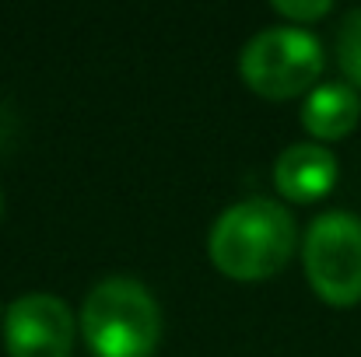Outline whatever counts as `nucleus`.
<instances>
[{
  "label": "nucleus",
  "instance_id": "f257e3e1",
  "mask_svg": "<svg viewBox=\"0 0 361 357\" xmlns=\"http://www.w3.org/2000/svg\"><path fill=\"white\" fill-rule=\"evenodd\" d=\"M207 249L232 280H267L295 252V218L277 200L245 196L214 221Z\"/></svg>",
  "mask_w": 361,
  "mask_h": 357
},
{
  "label": "nucleus",
  "instance_id": "f03ea898",
  "mask_svg": "<svg viewBox=\"0 0 361 357\" xmlns=\"http://www.w3.org/2000/svg\"><path fill=\"white\" fill-rule=\"evenodd\" d=\"M81 333L95 357H151L161 337L158 301L133 277H106L85 294Z\"/></svg>",
  "mask_w": 361,
  "mask_h": 357
},
{
  "label": "nucleus",
  "instance_id": "7ed1b4c3",
  "mask_svg": "<svg viewBox=\"0 0 361 357\" xmlns=\"http://www.w3.org/2000/svg\"><path fill=\"white\" fill-rule=\"evenodd\" d=\"M242 81L267 99H291L323 74V46L302 25H270L256 32L239 53Z\"/></svg>",
  "mask_w": 361,
  "mask_h": 357
},
{
  "label": "nucleus",
  "instance_id": "20e7f679",
  "mask_svg": "<svg viewBox=\"0 0 361 357\" xmlns=\"http://www.w3.org/2000/svg\"><path fill=\"white\" fill-rule=\"evenodd\" d=\"M312 291L337 308L361 301V218L348 211L319 214L302 242Z\"/></svg>",
  "mask_w": 361,
  "mask_h": 357
},
{
  "label": "nucleus",
  "instance_id": "39448f33",
  "mask_svg": "<svg viewBox=\"0 0 361 357\" xmlns=\"http://www.w3.org/2000/svg\"><path fill=\"white\" fill-rule=\"evenodd\" d=\"M7 357H71L74 319L63 298L21 294L4 315Z\"/></svg>",
  "mask_w": 361,
  "mask_h": 357
},
{
  "label": "nucleus",
  "instance_id": "423d86ee",
  "mask_svg": "<svg viewBox=\"0 0 361 357\" xmlns=\"http://www.w3.org/2000/svg\"><path fill=\"white\" fill-rule=\"evenodd\" d=\"M337 158L330 147L323 144H291L281 151L277 165H274V186L281 196L295 200V203H312L319 196H326L337 182Z\"/></svg>",
  "mask_w": 361,
  "mask_h": 357
},
{
  "label": "nucleus",
  "instance_id": "0eeeda50",
  "mask_svg": "<svg viewBox=\"0 0 361 357\" xmlns=\"http://www.w3.org/2000/svg\"><path fill=\"white\" fill-rule=\"evenodd\" d=\"M361 119V99L351 84H319L309 92L302 106V126L316 140H341L348 137Z\"/></svg>",
  "mask_w": 361,
  "mask_h": 357
},
{
  "label": "nucleus",
  "instance_id": "6e6552de",
  "mask_svg": "<svg viewBox=\"0 0 361 357\" xmlns=\"http://www.w3.org/2000/svg\"><path fill=\"white\" fill-rule=\"evenodd\" d=\"M337 60H341V70H344L348 84L361 88V7L351 11V14H344V21H341Z\"/></svg>",
  "mask_w": 361,
  "mask_h": 357
},
{
  "label": "nucleus",
  "instance_id": "1a4fd4ad",
  "mask_svg": "<svg viewBox=\"0 0 361 357\" xmlns=\"http://www.w3.org/2000/svg\"><path fill=\"white\" fill-rule=\"evenodd\" d=\"M274 11L298 25V21H316L330 14V0H274Z\"/></svg>",
  "mask_w": 361,
  "mask_h": 357
},
{
  "label": "nucleus",
  "instance_id": "9d476101",
  "mask_svg": "<svg viewBox=\"0 0 361 357\" xmlns=\"http://www.w3.org/2000/svg\"><path fill=\"white\" fill-rule=\"evenodd\" d=\"M0 211H4V196H0Z\"/></svg>",
  "mask_w": 361,
  "mask_h": 357
}]
</instances>
